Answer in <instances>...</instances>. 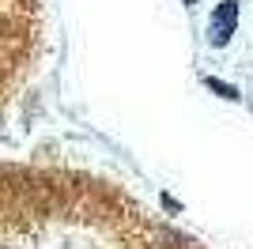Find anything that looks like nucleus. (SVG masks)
<instances>
[{"instance_id":"obj_1","label":"nucleus","mask_w":253,"mask_h":249,"mask_svg":"<svg viewBox=\"0 0 253 249\" xmlns=\"http://www.w3.org/2000/svg\"><path fill=\"white\" fill-rule=\"evenodd\" d=\"M19 0H0V87H4V80H8L11 72V49L23 42V34H27V23L19 19Z\"/></svg>"},{"instance_id":"obj_2","label":"nucleus","mask_w":253,"mask_h":249,"mask_svg":"<svg viewBox=\"0 0 253 249\" xmlns=\"http://www.w3.org/2000/svg\"><path fill=\"white\" fill-rule=\"evenodd\" d=\"M234 27H238V0H223L219 8L211 11V23H208V42L219 49V45H227L234 34Z\"/></svg>"},{"instance_id":"obj_3","label":"nucleus","mask_w":253,"mask_h":249,"mask_svg":"<svg viewBox=\"0 0 253 249\" xmlns=\"http://www.w3.org/2000/svg\"><path fill=\"white\" fill-rule=\"evenodd\" d=\"M204 83H208L219 98H227V102H238V98H242V91H238V87H231V83H219V80H204Z\"/></svg>"},{"instance_id":"obj_4","label":"nucleus","mask_w":253,"mask_h":249,"mask_svg":"<svg viewBox=\"0 0 253 249\" xmlns=\"http://www.w3.org/2000/svg\"><path fill=\"white\" fill-rule=\"evenodd\" d=\"M185 4H197V0H185Z\"/></svg>"}]
</instances>
